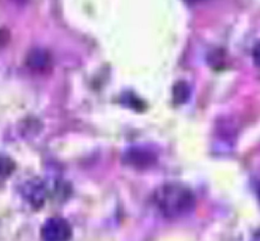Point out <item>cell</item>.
Listing matches in <instances>:
<instances>
[{
    "instance_id": "8",
    "label": "cell",
    "mask_w": 260,
    "mask_h": 241,
    "mask_svg": "<svg viewBox=\"0 0 260 241\" xmlns=\"http://www.w3.org/2000/svg\"><path fill=\"white\" fill-rule=\"evenodd\" d=\"M252 57L254 60V63L260 67V42H258L252 52Z\"/></svg>"
},
{
    "instance_id": "1",
    "label": "cell",
    "mask_w": 260,
    "mask_h": 241,
    "mask_svg": "<svg viewBox=\"0 0 260 241\" xmlns=\"http://www.w3.org/2000/svg\"><path fill=\"white\" fill-rule=\"evenodd\" d=\"M154 202L164 217L178 219L189 215L194 209L195 196L184 185L168 183L156 189Z\"/></svg>"
},
{
    "instance_id": "4",
    "label": "cell",
    "mask_w": 260,
    "mask_h": 241,
    "mask_svg": "<svg viewBox=\"0 0 260 241\" xmlns=\"http://www.w3.org/2000/svg\"><path fill=\"white\" fill-rule=\"evenodd\" d=\"M52 58L44 49L36 48L29 51L26 57V64L30 69L37 70V71H45L46 69H49L51 67Z\"/></svg>"
},
{
    "instance_id": "6",
    "label": "cell",
    "mask_w": 260,
    "mask_h": 241,
    "mask_svg": "<svg viewBox=\"0 0 260 241\" xmlns=\"http://www.w3.org/2000/svg\"><path fill=\"white\" fill-rule=\"evenodd\" d=\"M189 96H190V88L186 82L179 81L173 87V97L176 103L178 104L185 103L189 99Z\"/></svg>"
},
{
    "instance_id": "2",
    "label": "cell",
    "mask_w": 260,
    "mask_h": 241,
    "mask_svg": "<svg viewBox=\"0 0 260 241\" xmlns=\"http://www.w3.org/2000/svg\"><path fill=\"white\" fill-rule=\"evenodd\" d=\"M41 235L44 241H69L72 229L64 218L53 217L45 222Z\"/></svg>"
},
{
    "instance_id": "10",
    "label": "cell",
    "mask_w": 260,
    "mask_h": 241,
    "mask_svg": "<svg viewBox=\"0 0 260 241\" xmlns=\"http://www.w3.org/2000/svg\"><path fill=\"white\" fill-rule=\"evenodd\" d=\"M257 192H258V197H259V200H260V183L258 185V189H257Z\"/></svg>"
},
{
    "instance_id": "7",
    "label": "cell",
    "mask_w": 260,
    "mask_h": 241,
    "mask_svg": "<svg viewBox=\"0 0 260 241\" xmlns=\"http://www.w3.org/2000/svg\"><path fill=\"white\" fill-rule=\"evenodd\" d=\"M14 169V163L11 159L5 156H0V176L5 177L10 175Z\"/></svg>"
},
{
    "instance_id": "9",
    "label": "cell",
    "mask_w": 260,
    "mask_h": 241,
    "mask_svg": "<svg viewBox=\"0 0 260 241\" xmlns=\"http://www.w3.org/2000/svg\"><path fill=\"white\" fill-rule=\"evenodd\" d=\"M9 41V33L5 28L0 29V46H5Z\"/></svg>"
},
{
    "instance_id": "3",
    "label": "cell",
    "mask_w": 260,
    "mask_h": 241,
    "mask_svg": "<svg viewBox=\"0 0 260 241\" xmlns=\"http://www.w3.org/2000/svg\"><path fill=\"white\" fill-rule=\"evenodd\" d=\"M123 160L125 161L126 164L132 167L144 168L151 165L154 162L155 156L151 152L145 148L132 147V148H129L127 152H125L123 156Z\"/></svg>"
},
{
    "instance_id": "5",
    "label": "cell",
    "mask_w": 260,
    "mask_h": 241,
    "mask_svg": "<svg viewBox=\"0 0 260 241\" xmlns=\"http://www.w3.org/2000/svg\"><path fill=\"white\" fill-rule=\"evenodd\" d=\"M25 197L32 203L35 206L42 205L44 202V187L41 182L38 181H30L26 184V187L24 189Z\"/></svg>"
}]
</instances>
